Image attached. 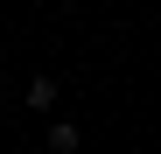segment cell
Returning a JSON list of instances; mask_svg holds the SVG:
<instances>
[{
    "label": "cell",
    "mask_w": 161,
    "mask_h": 154,
    "mask_svg": "<svg viewBox=\"0 0 161 154\" xmlns=\"http://www.w3.org/2000/svg\"><path fill=\"white\" fill-rule=\"evenodd\" d=\"M77 140H84V133H77L70 119H49V154H77Z\"/></svg>",
    "instance_id": "obj_1"
},
{
    "label": "cell",
    "mask_w": 161,
    "mask_h": 154,
    "mask_svg": "<svg viewBox=\"0 0 161 154\" xmlns=\"http://www.w3.org/2000/svg\"><path fill=\"white\" fill-rule=\"evenodd\" d=\"M49 105H56V77H35L28 84V112H49Z\"/></svg>",
    "instance_id": "obj_2"
}]
</instances>
